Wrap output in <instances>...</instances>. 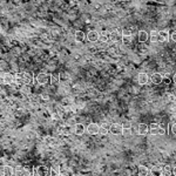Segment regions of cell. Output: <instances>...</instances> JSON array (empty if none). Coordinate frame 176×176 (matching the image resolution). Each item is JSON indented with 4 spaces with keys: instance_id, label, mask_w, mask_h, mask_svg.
I'll return each instance as SVG.
<instances>
[{
    "instance_id": "30bf717a",
    "label": "cell",
    "mask_w": 176,
    "mask_h": 176,
    "mask_svg": "<svg viewBox=\"0 0 176 176\" xmlns=\"http://www.w3.org/2000/svg\"><path fill=\"white\" fill-rule=\"evenodd\" d=\"M137 82L139 85H147L149 82V75L147 73H140L137 75Z\"/></svg>"
},
{
    "instance_id": "8992f818",
    "label": "cell",
    "mask_w": 176,
    "mask_h": 176,
    "mask_svg": "<svg viewBox=\"0 0 176 176\" xmlns=\"http://www.w3.org/2000/svg\"><path fill=\"white\" fill-rule=\"evenodd\" d=\"M34 82V75L31 72H24L22 73V84L31 86Z\"/></svg>"
},
{
    "instance_id": "2e32d148",
    "label": "cell",
    "mask_w": 176,
    "mask_h": 176,
    "mask_svg": "<svg viewBox=\"0 0 176 176\" xmlns=\"http://www.w3.org/2000/svg\"><path fill=\"white\" fill-rule=\"evenodd\" d=\"M169 38V32L168 31H158V41L160 42H164V41H168Z\"/></svg>"
},
{
    "instance_id": "5b68a950",
    "label": "cell",
    "mask_w": 176,
    "mask_h": 176,
    "mask_svg": "<svg viewBox=\"0 0 176 176\" xmlns=\"http://www.w3.org/2000/svg\"><path fill=\"white\" fill-rule=\"evenodd\" d=\"M99 129H100V126L98 123H95V122H91V123L87 126V128H86V131H87V134H89V135H98L99 134Z\"/></svg>"
},
{
    "instance_id": "9a60e30c",
    "label": "cell",
    "mask_w": 176,
    "mask_h": 176,
    "mask_svg": "<svg viewBox=\"0 0 176 176\" xmlns=\"http://www.w3.org/2000/svg\"><path fill=\"white\" fill-rule=\"evenodd\" d=\"M2 82L5 85H12L14 82V75H12L11 73H7L2 76Z\"/></svg>"
},
{
    "instance_id": "ac0fdd59",
    "label": "cell",
    "mask_w": 176,
    "mask_h": 176,
    "mask_svg": "<svg viewBox=\"0 0 176 176\" xmlns=\"http://www.w3.org/2000/svg\"><path fill=\"white\" fill-rule=\"evenodd\" d=\"M149 174H151L153 176H162V167L154 166L151 169H149Z\"/></svg>"
},
{
    "instance_id": "f546056e",
    "label": "cell",
    "mask_w": 176,
    "mask_h": 176,
    "mask_svg": "<svg viewBox=\"0 0 176 176\" xmlns=\"http://www.w3.org/2000/svg\"><path fill=\"white\" fill-rule=\"evenodd\" d=\"M169 131L170 133H173L174 135L176 134V127H175V122H173V123H169Z\"/></svg>"
},
{
    "instance_id": "1f68e13d",
    "label": "cell",
    "mask_w": 176,
    "mask_h": 176,
    "mask_svg": "<svg viewBox=\"0 0 176 176\" xmlns=\"http://www.w3.org/2000/svg\"><path fill=\"white\" fill-rule=\"evenodd\" d=\"M162 82H164L166 85H169V84H170V79L164 78V76H163V78H162Z\"/></svg>"
},
{
    "instance_id": "ffe728a7",
    "label": "cell",
    "mask_w": 176,
    "mask_h": 176,
    "mask_svg": "<svg viewBox=\"0 0 176 176\" xmlns=\"http://www.w3.org/2000/svg\"><path fill=\"white\" fill-rule=\"evenodd\" d=\"M85 39H86L85 32H82V31H76V32H75V40H76L78 42H84Z\"/></svg>"
},
{
    "instance_id": "8fae6325",
    "label": "cell",
    "mask_w": 176,
    "mask_h": 176,
    "mask_svg": "<svg viewBox=\"0 0 176 176\" xmlns=\"http://www.w3.org/2000/svg\"><path fill=\"white\" fill-rule=\"evenodd\" d=\"M99 35H100V33L98 31H89L87 33V40L91 42H96L99 41Z\"/></svg>"
},
{
    "instance_id": "603a6c76",
    "label": "cell",
    "mask_w": 176,
    "mask_h": 176,
    "mask_svg": "<svg viewBox=\"0 0 176 176\" xmlns=\"http://www.w3.org/2000/svg\"><path fill=\"white\" fill-rule=\"evenodd\" d=\"M14 82L18 84V85H21L22 84V73H17L14 75Z\"/></svg>"
},
{
    "instance_id": "4dcf8cb0",
    "label": "cell",
    "mask_w": 176,
    "mask_h": 176,
    "mask_svg": "<svg viewBox=\"0 0 176 176\" xmlns=\"http://www.w3.org/2000/svg\"><path fill=\"white\" fill-rule=\"evenodd\" d=\"M41 98L44 99V100H49V94L46 93V92H44V93L41 94Z\"/></svg>"
},
{
    "instance_id": "3957f363",
    "label": "cell",
    "mask_w": 176,
    "mask_h": 176,
    "mask_svg": "<svg viewBox=\"0 0 176 176\" xmlns=\"http://www.w3.org/2000/svg\"><path fill=\"white\" fill-rule=\"evenodd\" d=\"M37 82L39 85H47L51 82V75L45 72H41L37 75Z\"/></svg>"
},
{
    "instance_id": "f1b7e54d",
    "label": "cell",
    "mask_w": 176,
    "mask_h": 176,
    "mask_svg": "<svg viewBox=\"0 0 176 176\" xmlns=\"http://www.w3.org/2000/svg\"><path fill=\"white\" fill-rule=\"evenodd\" d=\"M109 131L107 128H104V127H100V129H99V134H101V135H107Z\"/></svg>"
},
{
    "instance_id": "83f0119b",
    "label": "cell",
    "mask_w": 176,
    "mask_h": 176,
    "mask_svg": "<svg viewBox=\"0 0 176 176\" xmlns=\"http://www.w3.org/2000/svg\"><path fill=\"white\" fill-rule=\"evenodd\" d=\"M168 41H173V42H175L176 41V33L175 31L173 33H169V38H168Z\"/></svg>"
},
{
    "instance_id": "7c38bea8",
    "label": "cell",
    "mask_w": 176,
    "mask_h": 176,
    "mask_svg": "<svg viewBox=\"0 0 176 176\" xmlns=\"http://www.w3.org/2000/svg\"><path fill=\"white\" fill-rule=\"evenodd\" d=\"M136 131L139 135H147V134H148V124L139 123L137 124Z\"/></svg>"
},
{
    "instance_id": "ba28073f",
    "label": "cell",
    "mask_w": 176,
    "mask_h": 176,
    "mask_svg": "<svg viewBox=\"0 0 176 176\" xmlns=\"http://www.w3.org/2000/svg\"><path fill=\"white\" fill-rule=\"evenodd\" d=\"M0 175L1 176H13L14 175V168L11 166H2L0 168Z\"/></svg>"
},
{
    "instance_id": "277c9868",
    "label": "cell",
    "mask_w": 176,
    "mask_h": 176,
    "mask_svg": "<svg viewBox=\"0 0 176 176\" xmlns=\"http://www.w3.org/2000/svg\"><path fill=\"white\" fill-rule=\"evenodd\" d=\"M34 171L37 176H51V169L46 166H38Z\"/></svg>"
},
{
    "instance_id": "52a82bcc",
    "label": "cell",
    "mask_w": 176,
    "mask_h": 176,
    "mask_svg": "<svg viewBox=\"0 0 176 176\" xmlns=\"http://www.w3.org/2000/svg\"><path fill=\"white\" fill-rule=\"evenodd\" d=\"M122 124H119V123H113L111 124V127H109V129L108 131L113 134V135H121L122 134Z\"/></svg>"
},
{
    "instance_id": "d4e9b609",
    "label": "cell",
    "mask_w": 176,
    "mask_h": 176,
    "mask_svg": "<svg viewBox=\"0 0 176 176\" xmlns=\"http://www.w3.org/2000/svg\"><path fill=\"white\" fill-rule=\"evenodd\" d=\"M131 40H133L131 35H122V42L124 45H129L131 42Z\"/></svg>"
},
{
    "instance_id": "5bb4252c",
    "label": "cell",
    "mask_w": 176,
    "mask_h": 176,
    "mask_svg": "<svg viewBox=\"0 0 176 176\" xmlns=\"http://www.w3.org/2000/svg\"><path fill=\"white\" fill-rule=\"evenodd\" d=\"M74 133H75L76 135H84L86 133V127L82 123L75 124V127H74Z\"/></svg>"
},
{
    "instance_id": "4fadbf2b",
    "label": "cell",
    "mask_w": 176,
    "mask_h": 176,
    "mask_svg": "<svg viewBox=\"0 0 176 176\" xmlns=\"http://www.w3.org/2000/svg\"><path fill=\"white\" fill-rule=\"evenodd\" d=\"M45 143L47 144V146H51V147H57L59 144V140L54 136H46Z\"/></svg>"
},
{
    "instance_id": "6da1fadb",
    "label": "cell",
    "mask_w": 176,
    "mask_h": 176,
    "mask_svg": "<svg viewBox=\"0 0 176 176\" xmlns=\"http://www.w3.org/2000/svg\"><path fill=\"white\" fill-rule=\"evenodd\" d=\"M148 133H150L151 135H163L164 129L158 123H151L148 126Z\"/></svg>"
},
{
    "instance_id": "484cf974",
    "label": "cell",
    "mask_w": 176,
    "mask_h": 176,
    "mask_svg": "<svg viewBox=\"0 0 176 176\" xmlns=\"http://www.w3.org/2000/svg\"><path fill=\"white\" fill-rule=\"evenodd\" d=\"M99 40H101L102 42H106L107 40H108V33H100V35H99Z\"/></svg>"
},
{
    "instance_id": "7a4b0ae2",
    "label": "cell",
    "mask_w": 176,
    "mask_h": 176,
    "mask_svg": "<svg viewBox=\"0 0 176 176\" xmlns=\"http://www.w3.org/2000/svg\"><path fill=\"white\" fill-rule=\"evenodd\" d=\"M14 175L15 176H32L33 171L29 168H24L21 166H18L17 168H14Z\"/></svg>"
},
{
    "instance_id": "cb8c5ba5",
    "label": "cell",
    "mask_w": 176,
    "mask_h": 176,
    "mask_svg": "<svg viewBox=\"0 0 176 176\" xmlns=\"http://www.w3.org/2000/svg\"><path fill=\"white\" fill-rule=\"evenodd\" d=\"M59 81H60V75H59V74L51 75V84H52V85H57Z\"/></svg>"
},
{
    "instance_id": "9c48e42d",
    "label": "cell",
    "mask_w": 176,
    "mask_h": 176,
    "mask_svg": "<svg viewBox=\"0 0 176 176\" xmlns=\"http://www.w3.org/2000/svg\"><path fill=\"white\" fill-rule=\"evenodd\" d=\"M162 78L163 75L161 73H154L149 78V81H151V84H154V85H160V84H162Z\"/></svg>"
},
{
    "instance_id": "e0dca14e",
    "label": "cell",
    "mask_w": 176,
    "mask_h": 176,
    "mask_svg": "<svg viewBox=\"0 0 176 176\" xmlns=\"http://www.w3.org/2000/svg\"><path fill=\"white\" fill-rule=\"evenodd\" d=\"M137 174H139V176H148L149 175V168L141 164L137 168Z\"/></svg>"
},
{
    "instance_id": "4316f807",
    "label": "cell",
    "mask_w": 176,
    "mask_h": 176,
    "mask_svg": "<svg viewBox=\"0 0 176 176\" xmlns=\"http://www.w3.org/2000/svg\"><path fill=\"white\" fill-rule=\"evenodd\" d=\"M131 134V128H123V129H122V134H121V135L129 136Z\"/></svg>"
},
{
    "instance_id": "7402d4cb",
    "label": "cell",
    "mask_w": 176,
    "mask_h": 176,
    "mask_svg": "<svg viewBox=\"0 0 176 176\" xmlns=\"http://www.w3.org/2000/svg\"><path fill=\"white\" fill-rule=\"evenodd\" d=\"M148 39L151 40V42H158V31H151L150 35H148Z\"/></svg>"
},
{
    "instance_id": "44dd1931",
    "label": "cell",
    "mask_w": 176,
    "mask_h": 176,
    "mask_svg": "<svg viewBox=\"0 0 176 176\" xmlns=\"http://www.w3.org/2000/svg\"><path fill=\"white\" fill-rule=\"evenodd\" d=\"M173 173H175V170L171 169L170 166H164V167H162V176H171Z\"/></svg>"
},
{
    "instance_id": "d6986e66",
    "label": "cell",
    "mask_w": 176,
    "mask_h": 176,
    "mask_svg": "<svg viewBox=\"0 0 176 176\" xmlns=\"http://www.w3.org/2000/svg\"><path fill=\"white\" fill-rule=\"evenodd\" d=\"M148 33L146 32V31H140L139 34H137V38H139V41L140 42H146L147 40H148Z\"/></svg>"
}]
</instances>
